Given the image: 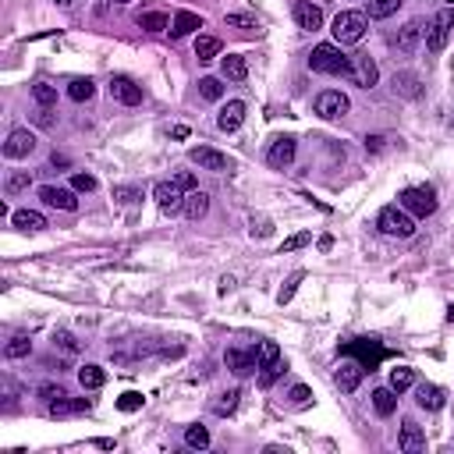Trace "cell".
Listing matches in <instances>:
<instances>
[{
  "instance_id": "20",
  "label": "cell",
  "mask_w": 454,
  "mask_h": 454,
  "mask_svg": "<svg viewBox=\"0 0 454 454\" xmlns=\"http://www.w3.org/2000/svg\"><path fill=\"white\" fill-rule=\"evenodd\" d=\"M362 373H366V369H362L358 362H341V366H338V373H334V383L344 390V394H351V390L362 383Z\"/></svg>"
},
{
  "instance_id": "2",
  "label": "cell",
  "mask_w": 454,
  "mask_h": 454,
  "mask_svg": "<svg viewBox=\"0 0 454 454\" xmlns=\"http://www.w3.org/2000/svg\"><path fill=\"white\" fill-rule=\"evenodd\" d=\"M376 227L383 234H394V238H412L415 234V217L401 206H383L380 217H376Z\"/></svg>"
},
{
  "instance_id": "9",
  "label": "cell",
  "mask_w": 454,
  "mask_h": 454,
  "mask_svg": "<svg viewBox=\"0 0 454 454\" xmlns=\"http://www.w3.org/2000/svg\"><path fill=\"white\" fill-rule=\"evenodd\" d=\"M341 355H358V358H362L358 366L373 373V369H376V362L387 355V348H380L376 341H366V338H362V341H348V344L341 348Z\"/></svg>"
},
{
  "instance_id": "56",
  "label": "cell",
  "mask_w": 454,
  "mask_h": 454,
  "mask_svg": "<svg viewBox=\"0 0 454 454\" xmlns=\"http://www.w3.org/2000/svg\"><path fill=\"white\" fill-rule=\"evenodd\" d=\"M447 4H451V8H454V0H447Z\"/></svg>"
},
{
  "instance_id": "12",
  "label": "cell",
  "mask_w": 454,
  "mask_h": 454,
  "mask_svg": "<svg viewBox=\"0 0 454 454\" xmlns=\"http://www.w3.org/2000/svg\"><path fill=\"white\" fill-rule=\"evenodd\" d=\"M189 160L199 164L202 171H231V157H227V153H217V149H209V146L189 149Z\"/></svg>"
},
{
  "instance_id": "52",
  "label": "cell",
  "mask_w": 454,
  "mask_h": 454,
  "mask_svg": "<svg viewBox=\"0 0 454 454\" xmlns=\"http://www.w3.org/2000/svg\"><path fill=\"white\" fill-rule=\"evenodd\" d=\"M171 135H174V139H189V128H185V125H177Z\"/></svg>"
},
{
  "instance_id": "5",
  "label": "cell",
  "mask_w": 454,
  "mask_h": 454,
  "mask_svg": "<svg viewBox=\"0 0 454 454\" xmlns=\"http://www.w3.org/2000/svg\"><path fill=\"white\" fill-rule=\"evenodd\" d=\"M401 209H408V213L412 217H430L433 213V209H437V192L430 189V185H419V189H405L401 195Z\"/></svg>"
},
{
  "instance_id": "43",
  "label": "cell",
  "mask_w": 454,
  "mask_h": 454,
  "mask_svg": "<svg viewBox=\"0 0 454 454\" xmlns=\"http://www.w3.org/2000/svg\"><path fill=\"white\" fill-rule=\"evenodd\" d=\"M302 277H306V274H302V270H298V274H291V277H288V284H284V288H281V295H277V302H281V306H284V302H291V298H295V291H298Z\"/></svg>"
},
{
  "instance_id": "35",
  "label": "cell",
  "mask_w": 454,
  "mask_h": 454,
  "mask_svg": "<svg viewBox=\"0 0 454 454\" xmlns=\"http://www.w3.org/2000/svg\"><path fill=\"white\" fill-rule=\"evenodd\" d=\"M199 96H202V100H209V103H217V100L224 96L220 78H199Z\"/></svg>"
},
{
  "instance_id": "40",
  "label": "cell",
  "mask_w": 454,
  "mask_h": 454,
  "mask_svg": "<svg viewBox=\"0 0 454 454\" xmlns=\"http://www.w3.org/2000/svg\"><path fill=\"white\" fill-rule=\"evenodd\" d=\"M142 401H146V398L139 394V390H125V394L117 398V408H121V412H139Z\"/></svg>"
},
{
  "instance_id": "51",
  "label": "cell",
  "mask_w": 454,
  "mask_h": 454,
  "mask_svg": "<svg viewBox=\"0 0 454 454\" xmlns=\"http://www.w3.org/2000/svg\"><path fill=\"white\" fill-rule=\"evenodd\" d=\"M114 195H117L121 202H132V199H135V189H117Z\"/></svg>"
},
{
  "instance_id": "15",
  "label": "cell",
  "mask_w": 454,
  "mask_h": 454,
  "mask_svg": "<svg viewBox=\"0 0 454 454\" xmlns=\"http://www.w3.org/2000/svg\"><path fill=\"white\" fill-rule=\"evenodd\" d=\"M295 21H298V28H306V33H316V28H323V11L313 0H295Z\"/></svg>"
},
{
  "instance_id": "23",
  "label": "cell",
  "mask_w": 454,
  "mask_h": 454,
  "mask_svg": "<svg viewBox=\"0 0 454 454\" xmlns=\"http://www.w3.org/2000/svg\"><path fill=\"white\" fill-rule=\"evenodd\" d=\"M394 93L398 96H405V100H415L419 93H422V82H419V75L415 71H394Z\"/></svg>"
},
{
  "instance_id": "10",
  "label": "cell",
  "mask_w": 454,
  "mask_h": 454,
  "mask_svg": "<svg viewBox=\"0 0 454 454\" xmlns=\"http://www.w3.org/2000/svg\"><path fill=\"white\" fill-rule=\"evenodd\" d=\"M224 362H227V369L231 373H238V376H249V373H256L259 369V358H256V348H227L224 351Z\"/></svg>"
},
{
  "instance_id": "49",
  "label": "cell",
  "mask_w": 454,
  "mask_h": 454,
  "mask_svg": "<svg viewBox=\"0 0 454 454\" xmlns=\"http://www.w3.org/2000/svg\"><path fill=\"white\" fill-rule=\"evenodd\" d=\"M174 181H177V185L185 189V192H195V174H189V171H185V174H177Z\"/></svg>"
},
{
  "instance_id": "42",
  "label": "cell",
  "mask_w": 454,
  "mask_h": 454,
  "mask_svg": "<svg viewBox=\"0 0 454 454\" xmlns=\"http://www.w3.org/2000/svg\"><path fill=\"white\" fill-rule=\"evenodd\" d=\"M28 185H33V177H28V171H15L11 177H8V192L15 195V192H25Z\"/></svg>"
},
{
  "instance_id": "48",
  "label": "cell",
  "mask_w": 454,
  "mask_h": 454,
  "mask_svg": "<svg viewBox=\"0 0 454 454\" xmlns=\"http://www.w3.org/2000/svg\"><path fill=\"white\" fill-rule=\"evenodd\" d=\"M40 398L50 405V401H57V398H64V390H60V387H53V383H43V387H40Z\"/></svg>"
},
{
  "instance_id": "45",
  "label": "cell",
  "mask_w": 454,
  "mask_h": 454,
  "mask_svg": "<svg viewBox=\"0 0 454 454\" xmlns=\"http://www.w3.org/2000/svg\"><path fill=\"white\" fill-rule=\"evenodd\" d=\"M71 185H75V192H93L96 189V177L93 174H75Z\"/></svg>"
},
{
  "instance_id": "16",
  "label": "cell",
  "mask_w": 454,
  "mask_h": 454,
  "mask_svg": "<svg viewBox=\"0 0 454 454\" xmlns=\"http://www.w3.org/2000/svg\"><path fill=\"white\" fill-rule=\"evenodd\" d=\"M295 139L291 135H281V139H274L270 142V149H266V160H270V167H288L291 160H295Z\"/></svg>"
},
{
  "instance_id": "36",
  "label": "cell",
  "mask_w": 454,
  "mask_h": 454,
  "mask_svg": "<svg viewBox=\"0 0 454 454\" xmlns=\"http://www.w3.org/2000/svg\"><path fill=\"white\" fill-rule=\"evenodd\" d=\"M224 21H227L231 28H241V33H252V28H259V18H256V15H241V11L227 15Z\"/></svg>"
},
{
  "instance_id": "41",
  "label": "cell",
  "mask_w": 454,
  "mask_h": 454,
  "mask_svg": "<svg viewBox=\"0 0 454 454\" xmlns=\"http://www.w3.org/2000/svg\"><path fill=\"white\" fill-rule=\"evenodd\" d=\"M28 351H33V341H28V338H11V344L4 348L8 358H25Z\"/></svg>"
},
{
  "instance_id": "29",
  "label": "cell",
  "mask_w": 454,
  "mask_h": 454,
  "mask_svg": "<svg viewBox=\"0 0 454 454\" xmlns=\"http://www.w3.org/2000/svg\"><path fill=\"white\" fill-rule=\"evenodd\" d=\"M373 408H376V415H394V408H398L394 390H390V387H380V390H373Z\"/></svg>"
},
{
  "instance_id": "34",
  "label": "cell",
  "mask_w": 454,
  "mask_h": 454,
  "mask_svg": "<svg viewBox=\"0 0 454 454\" xmlns=\"http://www.w3.org/2000/svg\"><path fill=\"white\" fill-rule=\"evenodd\" d=\"M238 398H241V390L238 387H231L227 394H220L217 401H213V412L224 419V415H234V408H238Z\"/></svg>"
},
{
  "instance_id": "3",
  "label": "cell",
  "mask_w": 454,
  "mask_h": 454,
  "mask_svg": "<svg viewBox=\"0 0 454 454\" xmlns=\"http://www.w3.org/2000/svg\"><path fill=\"white\" fill-rule=\"evenodd\" d=\"M256 358H259V369H263V376H259L263 387H270V383L284 373V355H281L277 341H259V344H256Z\"/></svg>"
},
{
  "instance_id": "37",
  "label": "cell",
  "mask_w": 454,
  "mask_h": 454,
  "mask_svg": "<svg viewBox=\"0 0 454 454\" xmlns=\"http://www.w3.org/2000/svg\"><path fill=\"white\" fill-rule=\"evenodd\" d=\"M33 96H36L40 107H53V103H57V89H53L50 82H36V85H33Z\"/></svg>"
},
{
  "instance_id": "7",
  "label": "cell",
  "mask_w": 454,
  "mask_h": 454,
  "mask_svg": "<svg viewBox=\"0 0 454 454\" xmlns=\"http://www.w3.org/2000/svg\"><path fill=\"white\" fill-rule=\"evenodd\" d=\"M351 110V100L341 93V89H326V93L316 96V114L326 117V121H334V117H344Z\"/></svg>"
},
{
  "instance_id": "8",
  "label": "cell",
  "mask_w": 454,
  "mask_h": 454,
  "mask_svg": "<svg viewBox=\"0 0 454 454\" xmlns=\"http://www.w3.org/2000/svg\"><path fill=\"white\" fill-rule=\"evenodd\" d=\"M153 199L164 213H181V209H185V189H181L177 181H160L153 189Z\"/></svg>"
},
{
  "instance_id": "25",
  "label": "cell",
  "mask_w": 454,
  "mask_h": 454,
  "mask_svg": "<svg viewBox=\"0 0 454 454\" xmlns=\"http://www.w3.org/2000/svg\"><path fill=\"white\" fill-rule=\"evenodd\" d=\"M206 209H209V195L195 189V192L185 195V209H181V213H185L189 220H202V217H206Z\"/></svg>"
},
{
  "instance_id": "18",
  "label": "cell",
  "mask_w": 454,
  "mask_h": 454,
  "mask_svg": "<svg viewBox=\"0 0 454 454\" xmlns=\"http://www.w3.org/2000/svg\"><path fill=\"white\" fill-rule=\"evenodd\" d=\"M398 447H401L405 454H419V451H426V433H422V426H415L412 419H405L401 437H398Z\"/></svg>"
},
{
  "instance_id": "54",
  "label": "cell",
  "mask_w": 454,
  "mask_h": 454,
  "mask_svg": "<svg viewBox=\"0 0 454 454\" xmlns=\"http://www.w3.org/2000/svg\"><path fill=\"white\" fill-rule=\"evenodd\" d=\"M447 320H451V323H454V306H451V313H447Z\"/></svg>"
},
{
  "instance_id": "55",
  "label": "cell",
  "mask_w": 454,
  "mask_h": 454,
  "mask_svg": "<svg viewBox=\"0 0 454 454\" xmlns=\"http://www.w3.org/2000/svg\"><path fill=\"white\" fill-rule=\"evenodd\" d=\"M114 4H128V0H114Z\"/></svg>"
},
{
  "instance_id": "53",
  "label": "cell",
  "mask_w": 454,
  "mask_h": 454,
  "mask_svg": "<svg viewBox=\"0 0 454 454\" xmlns=\"http://www.w3.org/2000/svg\"><path fill=\"white\" fill-rule=\"evenodd\" d=\"M57 4H60V8H68V4H71V0H57Z\"/></svg>"
},
{
  "instance_id": "47",
  "label": "cell",
  "mask_w": 454,
  "mask_h": 454,
  "mask_svg": "<svg viewBox=\"0 0 454 454\" xmlns=\"http://www.w3.org/2000/svg\"><path fill=\"white\" fill-rule=\"evenodd\" d=\"M53 344H60V348H64L68 355H75V351H78L75 338H71V334H64V330H60V334H53Z\"/></svg>"
},
{
  "instance_id": "11",
  "label": "cell",
  "mask_w": 454,
  "mask_h": 454,
  "mask_svg": "<svg viewBox=\"0 0 454 454\" xmlns=\"http://www.w3.org/2000/svg\"><path fill=\"white\" fill-rule=\"evenodd\" d=\"M36 149V135L28 132V128H15L11 135H8V142H4V157L8 160H21V157H28Z\"/></svg>"
},
{
  "instance_id": "30",
  "label": "cell",
  "mask_w": 454,
  "mask_h": 454,
  "mask_svg": "<svg viewBox=\"0 0 454 454\" xmlns=\"http://www.w3.org/2000/svg\"><path fill=\"white\" fill-rule=\"evenodd\" d=\"M195 57L202 60V64H209L213 57H220V40L217 36H199L195 40Z\"/></svg>"
},
{
  "instance_id": "46",
  "label": "cell",
  "mask_w": 454,
  "mask_h": 454,
  "mask_svg": "<svg viewBox=\"0 0 454 454\" xmlns=\"http://www.w3.org/2000/svg\"><path fill=\"white\" fill-rule=\"evenodd\" d=\"M309 387L306 383H298V387H291V405H309Z\"/></svg>"
},
{
  "instance_id": "21",
  "label": "cell",
  "mask_w": 454,
  "mask_h": 454,
  "mask_svg": "<svg viewBox=\"0 0 454 454\" xmlns=\"http://www.w3.org/2000/svg\"><path fill=\"white\" fill-rule=\"evenodd\" d=\"M376 78H380L376 60H373V57H366V53H355V82H358L362 89H373V85H376Z\"/></svg>"
},
{
  "instance_id": "6",
  "label": "cell",
  "mask_w": 454,
  "mask_h": 454,
  "mask_svg": "<svg viewBox=\"0 0 454 454\" xmlns=\"http://www.w3.org/2000/svg\"><path fill=\"white\" fill-rule=\"evenodd\" d=\"M451 28H454V11H451V8H447V11H437L433 21H430V28H426V50H430V53H440V50L447 46Z\"/></svg>"
},
{
  "instance_id": "44",
  "label": "cell",
  "mask_w": 454,
  "mask_h": 454,
  "mask_svg": "<svg viewBox=\"0 0 454 454\" xmlns=\"http://www.w3.org/2000/svg\"><path fill=\"white\" fill-rule=\"evenodd\" d=\"M309 238H313L309 231H302V234H291V238L284 241V245H281V256H284V252H295V249H302V245H309Z\"/></svg>"
},
{
  "instance_id": "27",
  "label": "cell",
  "mask_w": 454,
  "mask_h": 454,
  "mask_svg": "<svg viewBox=\"0 0 454 454\" xmlns=\"http://www.w3.org/2000/svg\"><path fill=\"white\" fill-rule=\"evenodd\" d=\"M220 71H224V78H231V82H245V75H249V68H245V57L227 53V57L220 60Z\"/></svg>"
},
{
  "instance_id": "26",
  "label": "cell",
  "mask_w": 454,
  "mask_h": 454,
  "mask_svg": "<svg viewBox=\"0 0 454 454\" xmlns=\"http://www.w3.org/2000/svg\"><path fill=\"white\" fill-rule=\"evenodd\" d=\"M11 220L18 231H43L46 227V217L36 213V209H18V213H11Z\"/></svg>"
},
{
  "instance_id": "19",
  "label": "cell",
  "mask_w": 454,
  "mask_h": 454,
  "mask_svg": "<svg viewBox=\"0 0 454 454\" xmlns=\"http://www.w3.org/2000/svg\"><path fill=\"white\" fill-rule=\"evenodd\" d=\"M415 401H419V408H426V412H440L447 398H444V390L437 383H419L415 387Z\"/></svg>"
},
{
  "instance_id": "1",
  "label": "cell",
  "mask_w": 454,
  "mask_h": 454,
  "mask_svg": "<svg viewBox=\"0 0 454 454\" xmlns=\"http://www.w3.org/2000/svg\"><path fill=\"white\" fill-rule=\"evenodd\" d=\"M309 68L320 75H341V78H355V57L341 53V46L334 43H320L309 53Z\"/></svg>"
},
{
  "instance_id": "39",
  "label": "cell",
  "mask_w": 454,
  "mask_h": 454,
  "mask_svg": "<svg viewBox=\"0 0 454 454\" xmlns=\"http://www.w3.org/2000/svg\"><path fill=\"white\" fill-rule=\"evenodd\" d=\"M401 8V0H369V15L373 18H390Z\"/></svg>"
},
{
  "instance_id": "17",
  "label": "cell",
  "mask_w": 454,
  "mask_h": 454,
  "mask_svg": "<svg viewBox=\"0 0 454 454\" xmlns=\"http://www.w3.org/2000/svg\"><path fill=\"white\" fill-rule=\"evenodd\" d=\"M419 40H422V25L419 21H408V25H401L394 36H390V46H394L398 53H412L415 46H419Z\"/></svg>"
},
{
  "instance_id": "14",
  "label": "cell",
  "mask_w": 454,
  "mask_h": 454,
  "mask_svg": "<svg viewBox=\"0 0 454 454\" xmlns=\"http://www.w3.org/2000/svg\"><path fill=\"white\" fill-rule=\"evenodd\" d=\"M40 199H43L46 206H53V209H64V213H75V209H78L75 192L57 189V185H43V189H40Z\"/></svg>"
},
{
  "instance_id": "24",
  "label": "cell",
  "mask_w": 454,
  "mask_h": 454,
  "mask_svg": "<svg viewBox=\"0 0 454 454\" xmlns=\"http://www.w3.org/2000/svg\"><path fill=\"white\" fill-rule=\"evenodd\" d=\"M241 121H245V103H241V100H231V103L220 110L217 125H220V132H234V128H241Z\"/></svg>"
},
{
  "instance_id": "38",
  "label": "cell",
  "mask_w": 454,
  "mask_h": 454,
  "mask_svg": "<svg viewBox=\"0 0 454 454\" xmlns=\"http://www.w3.org/2000/svg\"><path fill=\"white\" fill-rule=\"evenodd\" d=\"M185 444L195 447V451L209 447V430H206V426H189V430H185Z\"/></svg>"
},
{
  "instance_id": "13",
  "label": "cell",
  "mask_w": 454,
  "mask_h": 454,
  "mask_svg": "<svg viewBox=\"0 0 454 454\" xmlns=\"http://www.w3.org/2000/svg\"><path fill=\"white\" fill-rule=\"evenodd\" d=\"M110 96L117 103H125V107H139L142 103V89L128 78V75H114L110 78Z\"/></svg>"
},
{
  "instance_id": "22",
  "label": "cell",
  "mask_w": 454,
  "mask_h": 454,
  "mask_svg": "<svg viewBox=\"0 0 454 454\" xmlns=\"http://www.w3.org/2000/svg\"><path fill=\"white\" fill-rule=\"evenodd\" d=\"M195 28H202V18H199L195 11H177L174 21H171V36L181 40V36H192Z\"/></svg>"
},
{
  "instance_id": "33",
  "label": "cell",
  "mask_w": 454,
  "mask_h": 454,
  "mask_svg": "<svg viewBox=\"0 0 454 454\" xmlns=\"http://www.w3.org/2000/svg\"><path fill=\"white\" fill-rule=\"evenodd\" d=\"M415 383V369H408V366H398V369H390V390L394 394H401V390H408Z\"/></svg>"
},
{
  "instance_id": "32",
  "label": "cell",
  "mask_w": 454,
  "mask_h": 454,
  "mask_svg": "<svg viewBox=\"0 0 454 454\" xmlns=\"http://www.w3.org/2000/svg\"><path fill=\"white\" fill-rule=\"evenodd\" d=\"M68 96H71L75 103L93 100V96H96V85H93V78H75V82L68 85Z\"/></svg>"
},
{
  "instance_id": "28",
  "label": "cell",
  "mask_w": 454,
  "mask_h": 454,
  "mask_svg": "<svg viewBox=\"0 0 454 454\" xmlns=\"http://www.w3.org/2000/svg\"><path fill=\"white\" fill-rule=\"evenodd\" d=\"M139 28H146V33H171V18L164 11H146L139 15Z\"/></svg>"
},
{
  "instance_id": "4",
  "label": "cell",
  "mask_w": 454,
  "mask_h": 454,
  "mask_svg": "<svg viewBox=\"0 0 454 454\" xmlns=\"http://www.w3.org/2000/svg\"><path fill=\"white\" fill-rule=\"evenodd\" d=\"M366 28H369V18L362 11H341L334 18V40L338 43H358L366 36Z\"/></svg>"
},
{
  "instance_id": "31",
  "label": "cell",
  "mask_w": 454,
  "mask_h": 454,
  "mask_svg": "<svg viewBox=\"0 0 454 454\" xmlns=\"http://www.w3.org/2000/svg\"><path fill=\"white\" fill-rule=\"evenodd\" d=\"M78 383H82L85 390H100V387L107 383V373H103L100 366H82V369H78Z\"/></svg>"
},
{
  "instance_id": "50",
  "label": "cell",
  "mask_w": 454,
  "mask_h": 454,
  "mask_svg": "<svg viewBox=\"0 0 454 454\" xmlns=\"http://www.w3.org/2000/svg\"><path fill=\"white\" fill-rule=\"evenodd\" d=\"M383 135H366V149H369V153H380V149H383Z\"/></svg>"
}]
</instances>
